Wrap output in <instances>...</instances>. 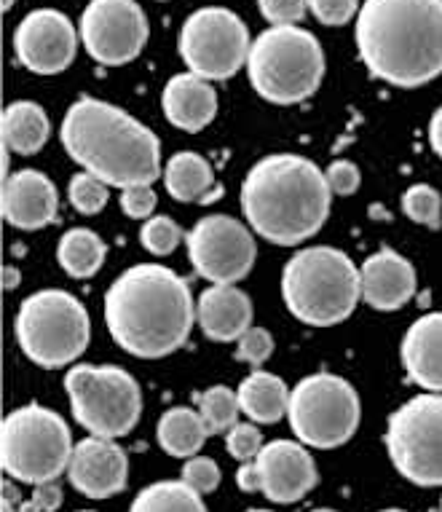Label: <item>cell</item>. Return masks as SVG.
<instances>
[{
	"mask_svg": "<svg viewBox=\"0 0 442 512\" xmlns=\"http://www.w3.org/2000/svg\"><path fill=\"white\" fill-rule=\"evenodd\" d=\"M105 325L124 352L161 360L191 338L196 301L177 271L161 263H137L105 293Z\"/></svg>",
	"mask_w": 442,
	"mask_h": 512,
	"instance_id": "cell-1",
	"label": "cell"
},
{
	"mask_svg": "<svg viewBox=\"0 0 442 512\" xmlns=\"http://www.w3.org/2000/svg\"><path fill=\"white\" fill-rule=\"evenodd\" d=\"M354 41L378 81L397 89L429 84L442 76V0H362Z\"/></svg>",
	"mask_w": 442,
	"mask_h": 512,
	"instance_id": "cell-2",
	"label": "cell"
},
{
	"mask_svg": "<svg viewBox=\"0 0 442 512\" xmlns=\"http://www.w3.org/2000/svg\"><path fill=\"white\" fill-rule=\"evenodd\" d=\"M59 137L67 156L110 188L153 185L164 175L159 137L132 113L97 97H81L67 108Z\"/></svg>",
	"mask_w": 442,
	"mask_h": 512,
	"instance_id": "cell-3",
	"label": "cell"
},
{
	"mask_svg": "<svg viewBox=\"0 0 442 512\" xmlns=\"http://www.w3.org/2000/svg\"><path fill=\"white\" fill-rule=\"evenodd\" d=\"M333 191L325 172L298 153L260 159L242 183V212L255 236L279 247L306 242L327 223Z\"/></svg>",
	"mask_w": 442,
	"mask_h": 512,
	"instance_id": "cell-4",
	"label": "cell"
},
{
	"mask_svg": "<svg viewBox=\"0 0 442 512\" xmlns=\"http://www.w3.org/2000/svg\"><path fill=\"white\" fill-rule=\"evenodd\" d=\"M282 298L292 317L309 328L341 325L362 301L357 263L327 244L298 250L282 271Z\"/></svg>",
	"mask_w": 442,
	"mask_h": 512,
	"instance_id": "cell-5",
	"label": "cell"
},
{
	"mask_svg": "<svg viewBox=\"0 0 442 512\" xmlns=\"http://www.w3.org/2000/svg\"><path fill=\"white\" fill-rule=\"evenodd\" d=\"M247 76L263 100L274 105H298L322 86L325 51L317 35L301 25L268 27L252 41Z\"/></svg>",
	"mask_w": 442,
	"mask_h": 512,
	"instance_id": "cell-6",
	"label": "cell"
},
{
	"mask_svg": "<svg viewBox=\"0 0 442 512\" xmlns=\"http://www.w3.org/2000/svg\"><path fill=\"white\" fill-rule=\"evenodd\" d=\"M19 349L46 370L67 368L78 362L92 338L89 311L67 290H38L27 295L14 319Z\"/></svg>",
	"mask_w": 442,
	"mask_h": 512,
	"instance_id": "cell-7",
	"label": "cell"
},
{
	"mask_svg": "<svg viewBox=\"0 0 442 512\" xmlns=\"http://www.w3.org/2000/svg\"><path fill=\"white\" fill-rule=\"evenodd\" d=\"M73 448L65 419L46 405H22L3 419L0 464L19 483L41 486L57 480L70 467Z\"/></svg>",
	"mask_w": 442,
	"mask_h": 512,
	"instance_id": "cell-8",
	"label": "cell"
},
{
	"mask_svg": "<svg viewBox=\"0 0 442 512\" xmlns=\"http://www.w3.org/2000/svg\"><path fill=\"white\" fill-rule=\"evenodd\" d=\"M73 416L89 435H129L142 416V392L132 373L116 365H73L65 376Z\"/></svg>",
	"mask_w": 442,
	"mask_h": 512,
	"instance_id": "cell-9",
	"label": "cell"
},
{
	"mask_svg": "<svg viewBox=\"0 0 442 512\" xmlns=\"http://www.w3.org/2000/svg\"><path fill=\"white\" fill-rule=\"evenodd\" d=\"M287 419L303 445L330 451L354 437L362 419V403L346 378L311 373L290 392Z\"/></svg>",
	"mask_w": 442,
	"mask_h": 512,
	"instance_id": "cell-10",
	"label": "cell"
},
{
	"mask_svg": "<svg viewBox=\"0 0 442 512\" xmlns=\"http://www.w3.org/2000/svg\"><path fill=\"white\" fill-rule=\"evenodd\" d=\"M386 448L402 478L442 486V395L424 392L402 403L386 424Z\"/></svg>",
	"mask_w": 442,
	"mask_h": 512,
	"instance_id": "cell-11",
	"label": "cell"
},
{
	"mask_svg": "<svg viewBox=\"0 0 442 512\" xmlns=\"http://www.w3.org/2000/svg\"><path fill=\"white\" fill-rule=\"evenodd\" d=\"M188 73L204 81H228L247 68L252 41L239 14L226 6H204L185 19L177 38Z\"/></svg>",
	"mask_w": 442,
	"mask_h": 512,
	"instance_id": "cell-12",
	"label": "cell"
},
{
	"mask_svg": "<svg viewBox=\"0 0 442 512\" xmlns=\"http://www.w3.org/2000/svg\"><path fill=\"white\" fill-rule=\"evenodd\" d=\"M193 271L209 285H236L255 266V231L231 215H207L185 234Z\"/></svg>",
	"mask_w": 442,
	"mask_h": 512,
	"instance_id": "cell-13",
	"label": "cell"
},
{
	"mask_svg": "<svg viewBox=\"0 0 442 512\" xmlns=\"http://www.w3.org/2000/svg\"><path fill=\"white\" fill-rule=\"evenodd\" d=\"M78 33L94 62L105 68H121L140 57L151 25L137 0H89L78 22Z\"/></svg>",
	"mask_w": 442,
	"mask_h": 512,
	"instance_id": "cell-14",
	"label": "cell"
},
{
	"mask_svg": "<svg viewBox=\"0 0 442 512\" xmlns=\"http://www.w3.org/2000/svg\"><path fill=\"white\" fill-rule=\"evenodd\" d=\"M78 38L81 33L62 11L35 9L14 30V54L35 76H57L73 65Z\"/></svg>",
	"mask_w": 442,
	"mask_h": 512,
	"instance_id": "cell-15",
	"label": "cell"
},
{
	"mask_svg": "<svg viewBox=\"0 0 442 512\" xmlns=\"http://www.w3.org/2000/svg\"><path fill=\"white\" fill-rule=\"evenodd\" d=\"M255 467L258 494L274 504L301 502L319 483L314 456L301 440H271L255 456Z\"/></svg>",
	"mask_w": 442,
	"mask_h": 512,
	"instance_id": "cell-16",
	"label": "cell"
},
{
	"mask_svg": "<svg viewBox=\"0 0 442 512\" xmlns=\"http://www.w3.org/2000/svg\"><path fill=\"white\" fill-rule=\"evenodd\" d=\"M67 478L76 491L89 499H110L121 494L129 483L126 451L110 437L89 435L73 448Z\"/></svg>",
	"mask_w": 442,
	"mask_h": 512,
	"instance_id": "cell-17",
	"label": "cell"
},
{
	"mask_svg": "<svg viewBox=\"0 0 442 512\" xmlns=\"http://www.w3.org/2000/svg\"><path fill=\"white\" fill-rule=\"evenodd\" d=\"M3 220L17 231H38L57 220V185L38 169H19L3 180Z\"/></svg>",
	"mask_w": 442,
	"mask_h": 512,
	"instance_id": "cell-18",
	"label": "cell"
},
{
	"mask_svg": "<svg viewBox=\"0 0 442 512\" xmlns=\"http://www.w3.org/2000/svg\"><path fill=\"white\" fill-rule=\"evenodd\" d=\"M362 301L376 311H397L416 295V269L400 252L384 250L367 255L362 269Z\"/></svg>",
	"mask_w": 442,
	"mask_h": 512,
	"instance_id": "cell-19",
	"label": "cell"
},
{
	"mask_svg": "<svg viewBox=\"0 0 442 512\" xmlns=\"http://www.w3.org/2000/svg\"><path fill=\"white\" fill-rule=\"evenodd\" d=\"M196 325L220 344H234L252 328L250 295L236 285H209L196 301Z\"/></svg>",
	"mask_w": 442,
	"mask_h": 512,
	"instance_id": "cell-20",
	"label": "cell"
},
{
	"mask_svg": "<svg viewBox=\"0 0 442 512\" xmlns=\"http://www.w3.org/2000/svg\"><path fill=\"white\" fill-rule=\"evenodd\" d=\"M402 368L424 392L442 395V311L418 317L402 336Z\"/></svg>",
	"mask_w": 442,
	"mask_h": 512,
	"instance_id": "cell-21",
	"label": "cell"
},
{
	"mask_svg": "<svg viewBox=\"0 0 442 512\" xmlns=\"http://www.w3.org/2000/svg\"><path fill=\"white\" fill-rule=\"evenodd\" d=\"M161 108H164L169 124L196 135L212 124L217 113L215 86L196 73H180V76L169 78L167 86H164Z\"/></svg>",
	"mask_w": 442,
	"mask_h": 512,
	"instance_id": "cell-22",
	"label": "cell"
},
{
	"mask_svg": "<svg viewBox=\"0 0 442 512\" xmlns=\"http://www.w3.org/2000/svg\"><path fill=\"white\" fill-rule=\"evenodd\" d=\"M164 185L177 202L209 204L220 199L223 188L215 183V172L204 156L193 151H180L164 164Z\"/></svg>",
	"mask_w": 442,
	"mask_h": 512,
	"instance_id": "cell-23",
	"label": "cell"
},
{
	"mask_svg": "<svg viewBox=\"0 0 442 512\" xmlns=\"http://www.w3.org/2000/svg\"><path fill=\"white\" fill-rule=\"evenodd\" d=\"M290 392L292 389H287V384L276 373L260 368L252 370L236 387L239 408L252 424H276L282 416H287Z\"/></svg>",
	"mask_w": 442,
	"mask_h": 512,
	"instance_id": "cell-24",
	"label": "cell"
},
{
	"mask_svg": "<svg viewBox=\"0 0 442 512\" xmlns=\"http://www.w3.org/2000/svg\"><path fill=\"white\" fill-rule=\"evenodd\" d=\"M51 121L38 102L19 100L3 110V145L17 156H33L46 145Z\"/></svg>",
	"mask_w": 442,
	"mask_h": 512,
	"instance_id": "cell-25",
	"label": "cell"
},
{
	"mask_svg": "<svg viewBox=\"0 0 442 512\" xmlns=\"http://www.w3.org/2000/svg\"><path fill=\"white\" fill-rule=\"evenodd\" d=\"M156 437H159V445L169 456L191 459V456H199V451L204 448L209 429L199 411L177 405V408H169L159 419Z\"/></svg>",
	"mask_w": 442,
	"mask_h": 512,
	"instance_id": "cell-26",
	"label": "cell"
},
{
	"mask_svg": "<svg viewBox=\"0 0 442 512\" xmlns=\"http://www.w3.org/2000/svg\"><path fill=\"white\" fill-rule=\"evenodd\" d=\"M108 247L92 228H70L57 244V261L73 279H89L102 269Z\"/></svg>",
	"mask_w": 442,
	"mask_h": 512,
	"instance_id": "cell-27",
	"label": "cell"
},
{
	"mask_svg": "<svg viewBox=\"0 0 442 512\" xmlns=\"http://www.w3.org/2000/svg\"><path fill=\"white\" fill-rule=\"evenodd\" d=\"M129 512H207V504L183 480H159L134 496Z\"/></svg>",
	"mask_w": 442,
	"mask_h": 512,
	"instance_id": "cell-28",
	"label": "cell"
},
{
	"mask_svg": "<svg viewBox=\"0 0 442 512\" xmlns=\"http://www.w3.org/2000/svg\"><path fill=\"white\" fill-rule=\"evenodd\" d=\"M199 413L207 424L209 435H220V432H228L239 424L236 419H239L242 408H239V397H236L234 389L217 384V387H209L207 392L199 395Z\"/></svg>",
	"mask_w": 442,
	"mask_h": 512,
	"instance_id": "cell-29",
	"label": "cell"
},
{
	"mask_svg": "<svg viewBox=\"0 0 442 512\" xmlns=\"http://www.w3.org/2000/svg\"><path fill=\"white\" fill-rule=\"evenodd\" d=\"M402 212L408 215L413 223L426 228L442 226V196L434 191L432 185L416 183L410 185L402 194Z\"/></svg>",
	"mask_w": 442,
	"mask_h": 512,
	"instance_id": "cell-30",
	"label": "cell"
},
{
	"mask_svg": "<svg viewBox=\"0 0 442 512\" xmlns=\"http://www.w3.org/2000/svg\"><path fill=\"white\" fill-rule=\"evenodd\" d=\"M108 191L110 185L105 180L89 175V172H78L67 185V199L81 215H97L108 204Z\"/></svg>",
	"mask_w": 442,
	"mask_h": 512,
	"instance_id": "cell-31",
	"label": "cell"
},
{
	"mask_svg": "<svg viewBox=\"0 0 442 512\" xmlns=\"http://www.w3.org/2000/svg\"><path fill=\"white\" fill-rule=\"evenodd\" d=\"M185 239L183 228L177 226L175 220L167 218V215H153L142 223L140 228V244L151 255H169L180 247V242Z\"/></svg>",
	"mask_w": 442,
	"mask_h": 512,
	"instance_id": "cell-32",
	"label": "cell"
},
{
	"mask_svg": "<svg viewBox=\"0 0 442 512\" xmlns=\"http://www.w3.org/2000/svg\"><path fill=\"white\" fill-rule=\"evenodd\" d=\"M220 478L223 475H220V467H217L215 459H209V456H191V459H185L183 478L180 480L204 496L212 494L220 486Z\"/></svg>",
	"mask_w": 442,
	"mask_h": 512,
	"instance_id": "cell-33",
	"label": "cell"
},
{
	"mask_svg": "<svg viewBox=\"0 0 442 512\" xmlns=\"http://www.w3.org/2000/svg\"><path fill=\"white\" fill-rule=\"evenodd\" d=\"M263 445V435L255 424H236L226 432V451L239 462H252Z\"/></svg>",
	"mask_w": 442,
	"mask_h": 512,
	"instance_id": "cell-34",
	"label": "cell"
},
{
	"mask_svg": "<svg viewBox=\"0 0 442 512\" xmlns=\"http://www.w3.org/2000/svg\"><path fill=\"white\" fill-rule=\"evenodd\" d=\"M274 354V338L268 333L266 328H258V325H252L247 333H244L239 341H236V357L242 362H250V365H263Z\"/></svg>",
	"mask_w": 442,
	"mask_h": 512,
	"instance_id": "cell-35",
	"label": "cell"
},
{
	"mask_svg": "<svg viewBox=\"0 0 442 512\" xmlns=\"http://www.w3.org/2000/svg\"><path fill=\"white\" fill-rule=\"evenodd\" d=\"M311 14L327 27H341L357 19L362 3L359 0H309Z\"/></svg>",
	"mask_w": 442,
	"mask_h": 512,
	"instance_id": "cell-36",
	"label": "cell"
},
{
	"mask_svg": "<svg viewBox=\"0 0 442 512\" xmlns=\"http://www.w3.org/2000/svg\"><path fill=\"white\" fill-rule=\"evenodd\" d=\"M121 210L132 220H148L153 218V210L159 204V196L153 191V185H129L121 191Z\"/></svg>",
	"mask_w": 442,
	"mask_h": 512,
	"instance_id": "cell-37",
	"label": "cell"
},
{
	"mask_svg": "<svg viewBox=\"0 0 442 512\" xmlns=\"http://www.w3.org/2000/svg\"><path fill=\"white\" fill-rule=\"evenodd\" d=\"M258 9L271 22V27L298 25L306 17L309 0H258Z\"/></svg>",
	"mask_w": 442,
	"mask_h": 512,
	"instance_id": "cell-38",
	"label": "cell"
},
{
	"mask_svg": "<svg viewBox=\"0 0 442 512\" xmlns=\"http://www.w3.org/2000/svg\"><path fill=\"white\" fill-rule=\"evenodd\" d=\"M325 177H327V185H330V191H333V196L357 194L359 183H362L359 167L349 159L333 161V164L325 169Z\"/></svg>",
	"mask_w": 442,
	"mask_h": 512,
	"instance_id": "cell-39",
	"label": "cell"
},
{
	"mask_svg": "<svg viewBox=\"0 0 442 512\" xmlns=\"http://www.w3.org/2000/svg\"><path fill=\"white\" fill-rule=\"evenodd\" d=\"M62 486H59L57 480H51V483H41V486H35L33 496L27 499V502H17L19 512H57L62 507Z\"/></svg>",
	"mask_w": 442,
	"mask_h": 512,
	"instance_id": "cell-40",
	"label": "cell"
},
{
	"mask_svg": "<svg viewBox=\"0 0 442 512\" xmlns=\"http://www.w3.org/2000/svg\"><path fill=\"white\" fill-rule=\"evenodd\" d=\"M236 486L247 491V494H258V467H255V459L242 462V467L236 472Z\"/></svg>",
	"mask_w": 442,
	"mask_h": 512,
	"instance_id": "cell-41",
	"label": "cell"
},
{
	"mask_svg": "<svg viewBox=\"0 0 442 512\" xmlns=\"http://www.w3.org/2000/svg\"><path fill=\"white\" fill-rule=\"evenodd\" d=\"M429 145H432V151L442 159V105L434 110L432 121H429Z\"/></svg>",
	"mask_w": 442,
	"mask_h": 512,
	"instance_id": "cell-42",
	"label": "cell"
},
{
	"mask_svg": "<svg viewBox=\"0 0 442 512\" xmlns=\"http://www.w3.org/2000/svg\"><path fill=\"white\" fill-rule=\"evenodd\" d=\"M3 512H19V507H14V486L9 480L3 483Z\"/></svg>",
	"mask_w": 442,
	"mask_h": 512,
	"instance_id": "cell-43",
	"label": "cell"
},
{
	"mask_svg": "<svg viewBox=\"0 0 442 512\" xmlns=\"http://www.w3.org/2000/svg\"><path fill=\"white\" fill-rule=\"evenodd\" d=\"M19 271L14 269H6V290H11V287H17L19 285Z\"/></svg>",
	"mask_w": 442,
	"mask_h": 512,
	"instance_id": "cell-44",
	"label": "cell"
},
{
	"mask_svg": "<svg viewBox=\"0 0 442 512\" xmlns=\"http://www.w3.org/2000/svg\"><path fill=\"white\" fill-rule=\"evenodd\" d=\"M14 6V0H3V11H9Z\"/></svg>",
	"mask_w": 442,
	"mask_h": 512,
	"instance_id": "cell-45",
	"label": "cell"
},
{
	"mask_svg": "<svg viewBox=\"0 0 442 512\" xmlns=\"http://www.w3.org/2000/svg\"><path fill=\"white\" fill-rule=\"evenodd\" d=\"M311 512H338V510H330V507H319V510H311Z\"/></svg>",
	"mask_w": 442,
	"mask_h": 512,
	"instance_id": "cell-46",
	"label": "cell"
},
{
	"mask_svg": "<svg viewBox=\"0 0 442 512\" xmlns=\"http://www.w3.org/2000/svg\"><path fill=\"white\" fill-rule=\"evenodd\" d=\"M381 512H408V510H397V507H392V510H381Z\"/></svg>",
	"mask_w": 442,
	"mask_h": 512,
	"instance_id": "cell-47",
	"label": "cell"
},
{
	"mask_svg": "<svg viewBox=\"0 0 442 512\" xmlns=\"http://www.w3.org/2000/svg\"><path fill=\"white\" fill-rule=\"evenodd\" d=\"M247 512H271V510H247Z\"/></svg>",
	"mask_w": 442,
	"mask_h": 512,
	"instance_id": "cell-48",
	"label": "cell"
},
{
	"mask_svg": "<svg viewBox=\"0 0 442 512\" xmlns=\"http://www.w3.org/2000/svg\"><path fill=\"white\" fill-rule=\"evenodd\" d=\"M440 512H442V496H440Z\"/></svg>",
	"mask_w": 442,
	"mask_h": 512,
	"instance_id": "cell-49",
	"label": "cell"
},
{
	"mask_svg": "<svg viewBox=\"0 0 442 512\" xmlns=\"http://www.w3.org/2000/svg\"><path fill=\"white\" fill-rule=\"evenodd\" d=\"M78 512H94V510H78Z\"/></svg>",
	"mask_w": 442,
	"mask_h": 512,
	"instance_id": "cell-50",
	"label": "cell"
}]
</instances>
